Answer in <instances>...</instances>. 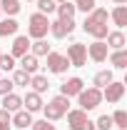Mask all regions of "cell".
<instances>
[{"label":"cell","mask_w":127,"mask_h":130,"mask_svg":"<svg viewBox=\"0 0 127 130\" xmlns=\"http://www.w3.org/2000/svg\"><path fill=\"white\" fill-rule=\"evenodd\" d=\"M50 32V18L43 13H32L28 18V38L30 40H45V35Z\"/></svg>","instance_id":"obj_3"},{"label":"cell","mask_w":127,"mask_h":130,"mask_svg":"<svg viewBox=\"0 0 127 130\" xmlns=\"http://www.w3.org/2000/svg\"><path fill=\"white\" fill-rule=\"evenodd\" d=\"M100 103H102V90H100V88H82V90H80V95H77L80 110L90 113V110L100 108Z\"/></svg>","instance_id":"obj_4"},{"label":"cell","mask_w":127,"mask_h":130,"mask_svg":"<svg viewBox=\"0 0 127 130\" xmlns=\"http://www.w3.org/2000/svg\"><path fill=\"white\" fill-rule=\"evenodd\" d=\"M65 58H67L70 68H82V65L87 63V45H82V43H72V45H67Z\"/></svg>","instance_id":"obj_6"},{"label":"cell","mask_w":127,"mask_h":130,"mask_svg":"<svg viewBox=\"0 0 127 130\" xmlns=\"http://www.w3.org/2000/svg\"><path fill=\"white\" fill-rule=\"evenodd\" d=\"M110 65L112 68H117V70H122V68H127V50L125 48H120V50H112L110 55Z\"/></svg>","instance_id":"obj_21"},{"label":"cell","mask_w":127,"mask_h":130,"mask_svg":"<svg viewBox=\"0 0 127 130\" xmlns=\"http://www.w3.org/2000/svg\"><path fill=\"white\" fill-rule=\"evenodd\" d=\"M112 80H115V78H112V70H100L95 78H92V83H95L92 88H100V90H102V88H105V85H110Z\"/></svg>","instance_id":"obj_25"},{"label":"cell","mask_w":127,"mask_h":130,"mask_svg":"<svg viewBox=\"0 0 127 130\" xmlns=\"http://www.w3.org/2000/svg\"><path fill=\"white\" fill-rule=\"evenodd\" d=\"M107 55H110V48H107L105 40H95V43L87 45V58H90L92 63H105Z\"/></svg>","instance_id":"obj_9"},{"label":"cell","mask_w":127,"mask_h":130,"mask_svg":"<svg viewBox=\"0 0 127 130\" xmlns=\"http://www.w3.org/2000/svg\"><path fill=\"white\" fill-rule=\"evenodd\" d=\"M30 130H57V128H55L50 120H45V118H43V120H32Z\"/></svg>","instance_id":"obj_32"},{"label":"cell","mask_w":127,"mask_h":130,"mask_svg":"<svg viewBox=\"0 0 127 130\" xmlns=\"http://www.w3.org/2000/svg\"><path fill=\"white\" fill-rule=\"evenodd\" d=\"M25 3H35V0H25Z\"/></svg>","instance_id":"obj_38"},{"label":"cell","mask_w":127,"mask_h":130,"mask_svg":"<svg viewBox=\"0 0 127 130\" xmlns=\"http://www.w3.org/2000/svg\"><path fill=\"white\" fill-rule=\"evenodd\" d=\"M43 95L40 93H35V90H28L25 95H23V110H28V113H40L43 110Z\"/></svg>","instance_id":"obj_11"},{"label":"cell","mask_w":127,"mask_h":130,"mask_svg":"<svg viewBox=\"0 0 127 130\" xmlns=\"http://www.w3.org/2000/svg\"><path fill=\"white\" fill-rule=\"evenodd\" d=\"M65 115H67V128L70 130H95V120H90L87 113L80 110V108L67 110Z\"/></svg>","instance_id":"obj_5"},{"label":"cell","mask_w":127,"mask_h":130,"mask_svg":"<svg viewBox=\"0 0 127 130\" xmlns=\"http://www.w3.org/2000/svg\"><path fill=\"white\" fill-rule=\"evenodd\" d=\"M10 125H13V128H20V130H28L32 125V113H28V110L13 113L10 115Z\"/></svg>","instance_id":"obj_14"},{"label":"cell","mask_w":127,"mask_h":130,"mask_svg":"<svg viewBox=\"0 0 127 130\" xmlns=\"http://www.w3.org/2000/svg\"><path fill=\"white\" fill-rule=\"evenodd\" d=\"M107 20H110V13L105 10V8H95V10H90L87 15H85V23H82V30L87 32L90 38H95V40H105L107 38Z\"/></svg>","instance_id":"obj_1"},{"label":"cell","mask_w":127,"mask_h":130,"mask_svg":"<svg viewBox=\"0 0 127 130\" xmlns=\"http://www.w3.org/2000/svg\"><path fill=\"white\" fill-rule=\"evenodd\" d=\"M115 5H127V0H112Z\"/></svg>","instance_id":"obj_36"},{"label":"cell","mask_w":127,"mask_h":130,"mask_svg":"<svg viewBox=\"0 0 127 130\" xmlns=\"http://www.w3.org/2000/svg\"><path fill=\"white\" fill-rule=\"evenodd\" d=\"M75 30V20H50V35L62 40Z\"/></svg>","instance_id":"obj_10"},{"label":"cell","mask_w":127,"mask_h":130,"mask_svg":"<svg viewBox=\"0 0 127 130\" xmlns=\"http://www.w3.org/2000/svg\"><path fill=\"white\" fill-rule=\"evenodd\" d=\"M35 3H37V13H43V15H52L57 8L55 0H35Z\"/></svg>","instance_id":"obj_27"},{"label":"cell","mask_w":127,"mask_h":130,"mask_svg":"<svg viewBox=\"0 0 127 130\" xmlns=\"http://www.w3.org/2000/svg\"><path fill=\"white\" fill-rule=\"evenodd\" d=\"M82 88H85V80H82V78H67V80L60 85V95H65V98H77Z\"/></svg>","instance_id":"obj_12"},{"label":"cell","mask_w":127,"mask_h":130,"mask_svg":"<svg viewBox=\"0 0 127 130\" xmlns=\"http://www.w3.org/2000/svg\"><path fill=\"white\" fill-rule=\"evenodd\" d=\"M117 130H120V128H117Z\"/></svg>","instance_id":"obj_40"},{"label":"cell","mask_w":127,"mask_h":130,"mask_svg":"<svg viewBox=\"0 0 127 130\" xmlns=\"http://www.w3.org/2000/svg\"><path fill=\"white\" fill-rule=\"evenodd\" d=\"M0 55H3V50H0Z\"/></svg>","instance_id":"obj_39"},{"label":"cell","mask_w":127,"mask_h":130,"mask_svg":"<svg viewBox=\"0 0 127 130\" xmlns=\"http://www.w3.org/2000/svg\"><path fill=\"white\" fill-rule=\"evenodd\" d=\"M15 90V85L10 78H0V95H8V93H13Z\"/></svg>","instance_id":"obj_33"},{"label":"cell","mask_w":127,"mask_h":130,"mask_svg":"<svg viewBox=\"0 0 127 130\" xmlns=\"http://www.w3.org/2000/svg\"><path fill=\"white\" fill-rule=\"evenodd\" d=\"M55 3H57V5H60V3H67V0H55Z\"/></svg>","instance_id":"obj_37"},{"label":"cell","mask_w":127,"mask_h":130,"mask_svg":"<svg viewBox=\"0 0 127 130\" xmlns=\"http://www.w3.org/2000/svg\"><path fill=\"white\" fill-rule=\"evenodd\" d=\"M17 65H15V58L8 53V55H0V70H8V73H13Z\"/></svg>","instance_id":"obj_30"},{"label":"cell","mask_w":127,"mask_h":130,"mask_svg":"<svg viewBox=\"0 0 127 130\" xmlns=\"http://www.w3.org/2000/svg\"><path fill=\"white\" fill-rule=\"evenodd\" d=\"M67 110H70V98H65V95H55L52 100H48V103L43 105V110H40V113L45 115V120L55 123V120H62Z\"/></svg>","instance_id":"obj_2"},{"label":"cell","mask_w":127,"mask_h":130,"mask_svg":"<svg viewBox=\"0 0 127 130\" xmlns=\"http://www.w3.org/2000/svg\"><path fill=\"white\" fill-rule=\"evenodd\" d=\"M30 53L35 55V58H45V55L50 53L48 40H32V43H30Z\"/></svg>","instance_id":"obj_24"},{"label":"cell","mask_w":127,"mask_h":130,"mask_svg":"<svg viewBox=\"0 0 127 130\" xmlns=\"http://www.w3.org/2000/svg\"><path fill=\"white\" fill-rule=\"evenodd\" d=\"M122 98H125V83H120V80H112L110 85H105V88H102V100H107L110 105L120 103Z\"/></svg>","instance_id":"obj_8"},{"label":"cell","mask_w":127,"mask_h":130,"mask_svg":"<svg viewBox=\"0 0 127 130\" xmlns=\"http://www.w3.org/2000/svg\"><path fill=\"white\" fill-rule=\"evenodd\" d=\"M37 68H40V58H35L32 53H25V55L20 58V70H25L28 75H35Z\"/></svg>","instance_id":"obj_17"},{"label":"cell","mask_w":127,"mask_h":130,"mask_svg":"<svg viewBox=\"0 0 127 130\" xmlns=\"http://www.w3.org/2000/svg\"><path fill=\"white\" fill-rule=\"evenodd\" d=\"M112 115H100L95 120V130H112Z\"/></svg>","instance_id":"obj_29"},{"label":"cell","mask_w":127,"mask_h":130,"mask_svg":"<svg viewBox=\"0 0 127 130\" xmlns=\"http://www.w3.org/2000/svg\"><path fill=\"white\" fill-rule=\"evenodd\" d=\"M10 80H13L15 88H28V85H30V75L17 68V70H13V78H10Z\"/></svg>","instance_id":"obj_26"},{"label":"cell","mask_w":127,"mask_h":130,"mask_svg":"<svg viewBox=\"0 0 127 130\" xmlns=\"http://www.w3.org/2000/svg\"><path fill=\"white\" fill-rule=\"evenodd\" d=\"M17 20L15 18H0V38H13L17 35Z\"/></svg>","instance_id":"obj_18"},{"label":"cell","mask_w":127,"mask_h":130,"mask_svg":"<svg viewBox=\"0 0 127 130\" xmlns=\"http://www.w3.org/2000/svg\"><path fill=\"white\" fill-rule=\"evenodd\" d=\"M110 20L117 25V30H122L127 25V5H115L112 13H110Z\"/></svg>","instance_id":"obj_19"},{"label":"cell","mask_w":127,"mask_h":130,"mask_svg":"<svg viewBox=\"0 0 127 130\" xmlns=\"http://www.w3.org/2000/svg\"><path fill=\"white\" fill-rule=\"evenodd\" d=\"M0 130H13V125L10 123H0Z\"/></svg>","instance_id":"obj_35"},{"label":"cell","mask_w":127,"mask_h":130,"mask_svg":"<svg viewBox=\"0 0 127 130\" xmlns=\"http://www.w3.org/2000/svg\"><path fill=\"white\" fill-rule=\"evenodd\" d=\"M30 85H32V90L35 93H45L50 88V83H48V75H40V73H35V75H30Z\"/></svg>","instance_id":"obj_22"},{"label":"cell","mask_w":127,"mask_h":130,"mask_svg":"<svg viewBox=\"0 0 127 130\" xmlns=\"http://www.w3.org/2000/svg\"><path fill=\"white\" fill-rule=\"evenodd\" d=\"M105 43H107V48H110V50H120V48H125V45H127V38H125V32H122V30H110V32H107V38H105Z\"/></svg>","instance_id":"obj_16"},{"label":"cell","mask_w":127,"mask_h":130,"mask_svg":"<svg viewBox=\"0 0 127 130\" xmlns=\"http://www.w3.org/2000/svg\"><path fill=\"white\" fill-rule=\"evenodd\" d=\"M45 58H48V63H45L48 73H52V75H65V73H67L70 63H67V58H65L62 53H55V50H50Z\"/></svg>","instance_id":"obj_7"},{"label":"cell","mask_w":127,"mask_h":130,"mask_svg":"<svg viewBox=\"0 0 127 130\" xmlns=\"http://www.w3.org/2000/svg\"><path fill=\"white\" fill-rule=\"evenodd\" d=\"M0 108H5L8 113H17V110H23V98H20L15 90H13V93L3 95V103H0Z\"/></svg>","instance_id":"obj_15"},{"label":"cell","mask_w":127,"mask_h":130,"mask_svg":"<svg viewBox=\"0 0 127 130\" xmlns=\"http://www.w3.org/2000/svg\"><path fill=\"white\" fill-rule=\"evenodd\" d=\"M72 5H75V8H77V10H82V13H85V15H87V13H90V10H95V8H97V3H95V0H75V3H72Z\"/></svg>","instance_id":"obj_31"},{"label":"cell","mask_w":127,"mask_h":130,"mask_svg":"<svg viewBox=\"0 0 127 130\" xmlns=\"http://www.w3.org/2000/svg\"><path fill=\"white\" fill-rule=\"evenodd\" d=\"M112 125L120 130H127V113L125 110H115L112 113Z\"/></svg>","instance_id":"obj_28"},{"label":"cell","mask_w":127,"mask_h":130,"mask_svg":"<svg viewBox=\"0 0 127 130\" xmlns=\"http://www.w3.org/2000/svg\"><path fill=\"white\" fill-rule=\"evenodd\" d=\"M28 50H30V38H28V35H15V40H13V48H10V55L17 60V58H23Z\"/></svg>","instance_id":"obj_13"},{"label":"cell","mask_w":127,"mask_h":130,"mask_svg":"<svg viewBox=\"0 0 127 130\" xmlns=\"http://www.w3.org/2000/svg\"><path fill=\"white\" fill-rule=\"evenodd\" d=\"M0 10L8 18H15L20 13V0H0Z\"/></svg>","instance_id":"obj_23"},{"label":"cell","mask_w":127,"mask_h":130,"mask_svg":"<svg viewBox=\"0 0 127 130\" xmlns=\"http://www.w3.org/2000/svg\"><path fill=\"white\" fill-rule=\"evenodd\" d=\"M55 13H57V20H75V13H77V8L67 0V3H60L57 8H55Z\"/></svg>","instance_id":"obj_20"},{"label":"cell","mask_w":127,"mask_h":130,"mask_svg":"<svg viewBox=\"0 0 127 130\" xmlns=\"http://www.w3.org/2000/svg\"><path fill=\"white\" fill-rule=\"evenodd\" d=\"M10 115L13 113H8L5 108H0V123H10Z\"/></svg>","instance_id":"obj_34"}]
</instances>
